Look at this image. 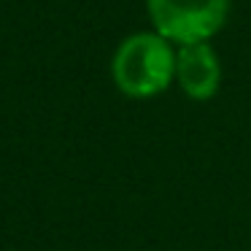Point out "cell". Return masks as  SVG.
Masks as SVG:
<instances>
[{"label": "cell", "mask_w": 251, "mask_h": 251, "mask_svg": "<svg viewBox=\"0 0 251 251\" xmlns=\"http://www.w3.org/2000/svg\"><path fill=\"white\" fill-rule=\"evenodd\" d=\"M176 81L192 100H211L222 84V65L211 44H186L176 51Z\"/></svg>", "instance_id": "3957f363"}, {"label": "cell", "mask_w": 251, "mask_h": 251, "mask_svg": "<svg viewBox=\"0 0 251 251\" xmlns=\"http://www.w3.org/2000/svg\"><path fill=\"white\" fill-rule=\"evenodd\" d=\"M111 76L127 98H154L176 78V49L159 33H135L114 51Z\"/></svg>", "instance_id": "6da1fadb"}, {"label": "cell", "mask_w": 251, "mask_h": 251, "mask_svg": "<svg viewBox=\"0 0 251 251\" xmlns=\"http://www.w3.org/2000/svg\"><path fill=\"white\" fill-rule=\"evenodd\" d=\"M146 11L170 44H208L227 22L229 0H146Z\"/></svg>", "instance_id": "7a4b0ae2"}]
</instances>
